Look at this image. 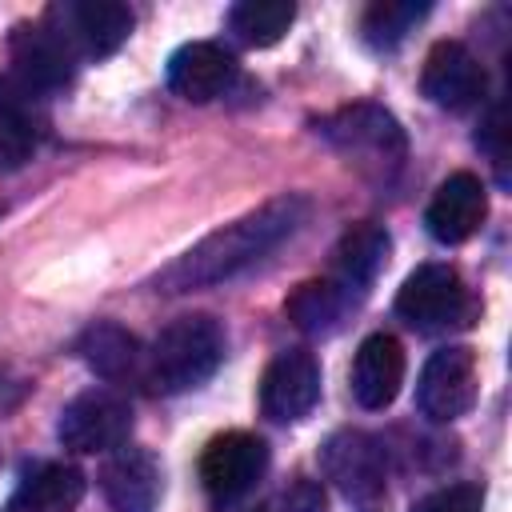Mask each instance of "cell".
<instances>
[{
    "mask_svg": "<svg viewBox=\"0 0 512 512\" xmlns=\"http://www.w3.org/2000/svg\"><path fill=\"white\" fill-rule=\"evenodd\" d=\"M404 384V348L392 332H372L352 360V396L360 408L380 412L396 400Z\"/></svg>",
    "mask_w": 512,
    "mask_h": 512,
    "instance_id": "2e32d148",
    "label": "cell"
},
{
    "mask_svg": "<svg viewBox=\"0 0 512 512\" xmlns=\"http://www.w3.org/2000/svg\"><path fill=\"white\" fill-rule=\"evenodd\" d=\"M84 500V472L72 464H40L32 468L8 512H76V504Z\"/></svg>",
    "mask_w": 512,
    "mask_h": 512,
    "instance_id": "e0dca14e",
    "label": "cell"
},
{
    "mask_svg": "<svg viewBox=\"0 0 512 512\" xmlns=\"http://www.w3.org/2000/svg\"><path fill=\"white\" fill-rule=\"evenodd\" d=\"M396 312L416 332H452L472 324L476 300L452 264H420L396 292Z\"/></svg>",
    "mask_w": 512,
    "mask_h": 512,
    "instance_id": "3957f363",
    "label": "cell"
},
{
    "mask_svg": "<svg viewBox=\"0 0 512 512\" xmlns=\"http://www.w3.org/2000/svg\"><path fill=\"white\" fill-rule=\"evenodd\" d=\"M388 232L380 224H356L344 232V240L336 244V280L348 284L352 292H364L376 272L388 260Z\"/></svg>",
    "mask_w": 512,
    "mask_h": 512,
    "instance_id": "44dd1931",
    "label": "cell"
},
{
    "mask_svg": "<svg viewBox=\"0 0 512 512\" xmlns=\"http://www.w3.org/2000/svg\"><path fill=\"white\" fill-rule=\"evenodd\" d=\"M484 68L480 60L460 44V40H440L432 44L424 72H420V88L432 104L448 108V112H464L484 96Z\"/></svg>",
    "mask_w": 512,
    "mask_h": 512,
    "instance_id": "9c48e42d",
    "label": "cell"
},
{
    "mask_svg": "<svg viewBox=\"0 0 512 512\" xmlns=\"http://www.w3.org/2000/svg\"><path fill=\"white\" fill-rule=\"evenodd\" d=\"M224 360V328L220 320L196 312V316H180L172 320L152 352H148V368H144V380L152 384V392H188V388H200Z\"/></svg>",
    "mask_w": 512,
    "mask_h": 512,
    "instance_id": "7a4b0ae2",
    "label": "cell"
},
{
    "mask_svg": "<svg viewBox=\"0 0 512 512\" xmlns=\"http://www.w3.org/2000/svg\"><path fill=\"white\" fill-rule=\"evenodd\" d=\"M484 216H488V192H484L480 176L452 172L436 188V196H432V204L424 212V224H428V236L432 240H440V244H464L484 224Z\"/></svg>",
    "mask_w": 512,
    "mask_h": 512,
    "instance_id": "5bb4252c",
    "label": "cell"
},
{
    "mask_svg": "<svg viewBox=\"0 0 512 512\" xmlns=\"http://www.w3.org/2000/svg\"><path fill=\"white\" fill-rule=\"evenodd\" d=\"M12 64L20 72V84L28 92H52L64 88L76 72V52L56 28L20 24L12 32Z\"/></svg>",
    "mask_w": 512,
    "mask_h": 512,
    "instance_id": "7c38bea8",
    "label": "cell"
},
{
    "mask_svg": "<svg viewBox=\"0 0 512 512\" xmlns=\"http://www.w3.org/2000/svg\"><path fill=\"white\" fill-rule=\"evenodd\" d=\"M44 132V116L32 104V92L16 80L0 76V156L8 164H20Z\"/></svg>",
    "mask_w": 512,
    "mask_h": 512,
    "instance_id": "ffe728a7",
    "label": "cell"
},
{
    "mask_svg": "<svg viewBox=\"0 0 512 512\" xmlns=\"http://www.w3.org/2000/svg\"><path fill=\"white\" fill-rule=\"evenodd\" d=\"M292 20H296L292 0H240L228 12V24H232L236 40L248 44V48H272L276 40H284Z\"/></svg>",
    "mask_w": 512,
    "mask_h": 512,
    "instance_id": "7402d4cb",
    "label": "cell"
},
{
    "mask_svg": "<svg viewBox=\"0 0 512 512\" xmlns=\"http://www.w3.org/2000/svg\"><path fill=\"white\" fill-rule=\"evenodd\" d=\"M480 508H484L480 484H448V488H436L432 496L416 500L412 512H480Z\"/></svg>",
    "mask_w": 512,
    "mask_h": 512,
    "instance_id": "cb8c5ba5",
    "label": "cell"
},
{
    "mask_svg": "<svg viewBox=\"0 0 512 512\" xmlns=\"http://www.w3.org/2000/svg\"><path fill=\"white\" fill-rule=\"evenodd\" d=\"M324 136L344 156H368L372 164H400L408 152L404 128L380 104H352L324 120Z\"/></svg>",
    "mask_w": 512,
    "mask_h": 512,
    "instance_id": "ba28073f",
    "label": "cell"
},
{
    "mask_svg": "<svg viewBox=\"0 0 512 512\" xmlns=\"http://www.w3.org/2000/svg\"><path fill=\"white\" fill-rule=\"evenodd\" d=\"M80 356L84 364L104 376V380H128L136 368H140V340L120 328L116 320H96L92 328H84L80 336Z\"/></svg>",
    "mask_w": 512,
    "mask_h": 512,
    "instance_id": "d6986e66",
    "label": "cell"
},
{
    "mask_svg": "<svg viewBox=\"0 0 512 512\" xmlns=\"http://www.w3.org/2000/svg\"><path fill=\"white\" fill-rule=\"evenodd\" d=\"M308 212H312V204L300 192L276 196V200L244 212L240 220L208 232L200 244H192L184 256H176L156 276V292L176 296V292H196V288H212V284H224V280L240 276L244 268L264 260L276 244L296 236L300 224L308 220Z\"/></svg>",
    "mask_w": 512,
    "mask_h": 512,
    "instance_id": "6da1fadb",
    "label": "cell"
},
{
    "mask_svg": "<svg viewBox=\"0 0 512 512\" xmlns=\"http://www.w3.org/2000/svg\"><path fill=\"white\" fill-rule=\"evenodd\" d=\"M360 292H352L348 284H340L336 276L332 280H308L300 284L292 296H288V320L300 328V332H312V336H328L340 328V320L348 316V308L356 304Z\"/></svg>",
    "mask_w": 512,
    "mask_h": 512,
    "instance_id": "ac0fdd59",
    "label": "cell"
},
{
    "mask_svg": "<svg viewBox=\"0 0 512 512\" xmlns=\"http://www.w3.org/2000/svg\"><path fill=\"white\" fill-rule=\"evenodd\" d=\"M428 16L424 0H380L364 12V40L372 48H396Z\"/></svg>",
    "mask_w": 512,
    "mask_h": 512,
    "instance_id": "603a6c76",
    "label": "cell"
},
{
    "mask_svg": "<svg viewBox=\"0 0 512 512\" xmlns=\"http://www.w3.org/2000/svg\"><path fill=\"white\" fill-rule=\"evenodd\" d=\"M132 432V408L112 388H88L72 396L56 420V436L72 452H112Z\"/></svg>",
    "mask_w": 512,
    "mask_h": 512,
    "instance_id": "5b68a950",
    "label": "cell"
},
{
    "mask_svg": "<svg viewBox=\"0 0 512 512\" xmlns=\"http://www.w3.org/2000/svg\"><path fill=\"white\" fill-rule=\"evenodd\" d=\"M60 16L64 24L56 32L72 44V52L80 48L84 56H96V60L112 56L132 36V24H136L132 8L120 0H76V4H64Z\"/></svg>",
    "mask_w": 512,
    "mask_h": 512,
    "instance_id": "4fadbf2b",
    "label": "cell"
},
{
    "mask_svg": "<svg viewBox=\"0 0 512 512\" xmlns=\"http://www.w3.org/2000/svg\"><path fill=\"white\" fill-rule=\"evenodd\" d=\"M264 468H268V444L252 432H224L200 456L204 492L220 504L240 500L244 492H252L256 480L264 476Z\"/></svg>",
    "mask_w": 512,
    "mask_h": 512,
    "instance_id": "8992f818",
    "label": "cell"
},
{
    "mask_svg": "<svg viewBox=\"0 0 512 512\" xmlns=\"http://www.w3.org/2000/svg\"><path fill=\"white\" fill-rule=\"evenodd\" d=\"M320 464L328 480L352 500H372L384 492V448L368 432H336L320 448Z\"/></svg>",
    "mask_w": 512,
    "mask_h": 512,
    "instance_id": "30bf717a",
    "label": "cell"
},
{
    "mask_svg": "<svg viewBox=\"0 0 512 512\" xmlns=\"http://www.w3.org/2000/svg\"><path fill=\"white\" fill-rule=\"evenodd\" d=\"M320 400V364L304 348H284L260 376V412L268 420H304Z\"/></svg>",
    "mask_w": 512,
    "mask_h": 512,
    "instance_id": "52a82bcc",
    "label": "cell"
},
{
    "mask_svg": "<svg viewBox=\"0 0 512 512\" xmlns=\"http://www.w3.org/2000/svg\"><path fill=\"white\" fill-rule=\"evenodd\" d=\"M236 76V60L228 48L212 44V40H192L180 44L168 60V88L192 104H208L216 100Z\"/></svg>",
    "mask_w": 512,
    "mask_h": 512,
    "instance_id": "9a60e30c",
    "label": "cell"
},
{
    "mask_svg": "<svg viewBox=\"0 0 512 512\" xmlns=\"http://www.w3.org/2000/svg\"><path fill=\"white\" fill-rule=\"evenodd\" d=\"M288 508L292 512H324L328 500H324V488L316 480H296L292 492H288Z\"/></svg>",
    "mask_w": 512,
    "mask_h": 512,
    "instance_id": "d4e9b609",
    "label": "cell"
},
{
    "mask_svg": "<svg viewBox=\"0 0 512 512\" xmlns=\"http://www.w3.org/2000/svg\"><path fill=\"white\" fill-rule=\"evenodd\" d=\"M476 392H480L476 352L464 344H448L428 356V364L416 380V408L424 420L448 424L476 404Z\"/></svg>",
    "mask_w": 512,
    "mask_h": 512,
    "instance_id": "277c9868",
    "label": "cell"
},
{
    "mask_svg": "<svg viewBox=\"0 0 512 512\" xmlns=\"http://www.w3.org/2000/svg\"><path fill=\"white\" fill-rule=\"evenodd\" d=\"M100 492L112 512H156L164 476L148 448H112L100 468Z\"/></svg>",
    "mask_w": 512,
    "mask_h": 512,
    "instance_id": "8fae6325",
    "label": "cell"
}]
</instances>
